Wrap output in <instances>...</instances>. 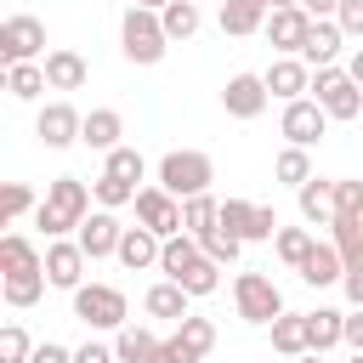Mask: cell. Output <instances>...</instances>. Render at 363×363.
<instances>
[{"mask_svg": "<svg viewBox=\"0 0 363 363\" xmlns=\"http://www.w3.org/2000/svg\"><path fill=\"white\" fill-rule=\"evenodd\" d=\"M96 210V199H91V187L79 182V176H51L45 182V193H40V210H34V227L45 233V238H74L79 233V221Z\"/></svg>", "mask_w": 363, "mask_h": 363, "instance_id": "1", "label": "cell"}, {"mask_svg": "<svg viewBox=\"0 0 363 363\" xmlns=\"http://www.w3.org/2000/svg\"><path fill=\"white\" fill-rule=\"evenodd\" d=\"M79 250L91 255V261H108V255H119V238H125V227H119V210H91L85 221H79Z\"/></svg>", "mask_w": 363, "mask_h": 363, "instance_id": "14", "label": "cell"}, {"mask_svg": "<svg viewBox=\"0 0 363 363\" xmlns=\"http://www.w3.org/2000/svg\"><path fill=\"white\" fill-rule=\"evenodd\" d=\"M85 267H91V255L79 250V238H45V278H51V289H79L85 284Z\"/></svg>", "mask_w": 363, "mask_h": 363, "instance_id": "12", "label": "cell"}, {"mask_svg": "<svg viewBox=\"0 0 363 363\" xmlns=\"http://www.w3.org/2000/svg\"><path fill=\"white\" fill-rule=\"evenodd\" d=\"M272 6H301V0H272Z\"/></svg>", "mask_w": 363, "mask_h": 363, "instance_id": "54", "label": "cell"}, {"mask_svg": "<svg viewBox=\"0 0 363 363\" xmlns=\"http://www.w3.org/2000/svg\"><path fill=\"white\" fill-rule=\"evenodd\" d=\"M221 227V199L216 193H199V199H182V233H193V238H204V233H216Z\"/></svg>", "mask_w": 363, "mask_h": 363, "instance_id": "29", "label": "cell"}, {"mask_svg": "<svg viewBox=\"0 0 363 363\" xmlns=\"http://www.w3.org/2000/svg\"><path fill=\"white\" fill-rule=\"evenodd\" d=\"M199 255H204V250H199V238H193V233H176V238H164L159 272H164V278H176V272H182L187 261H199Z\"/></svg>", "mask_w": 363, "mask_h": 363, "instance_id": "38", "label": "cell"}, {"mask_svg": "<svg viewBox=\"0 0 363 363\" xmlns=\"http://www.w3.org/2000/svg\"><path fill=\"white\" fill-rule=\"evenodd\" d=\"M119 51H125V62H136V68H159L164 51H170V34H164L159 11L125 6V17H119Z\"/></svg>", "mask_w": 363, "mask_h": 363, "instance_id": "2", "label": "cell"}, {"mask_svg": "<svg viewBox=\"0 0 363 363\" xmlns=\"http://www.w3.org/2000/svg\"><path fill=\"white\" fill-rule=\"evenodd\" d=\"M130 6H147V11H164L170 0H130Z\"/></svg>", "mask_w": 363, "mask_h": 363, "instance_id": "52", "label": "cell"}, {"mask_svg": "<svg viewBox=\"0 0 363 363\" xmlns=\"http://www.w3.org/2000/svg\"><path fill=\"white\" fill-rule=\"evenodd\" d=\"M357 125H363V119H357Z\"/></svg>", "mask_w": 363, "mask_h": 363, "instance_id": "56", "label": "cell"}, {"mask_svg": "<svg viewBox=\"0 0 363 363\" xmlns=\"http://www.w3.org/2000/svg\"><path fill=\"white\" fill-rule=\"evenodd\" d=\"M306 34H312V17H306L301 6H272V17H267V40H272L278 57H301Z\"/></svg>", "mask_w": 363, "mask_h": 363, "instance_id": "15", "label": "cell"}, {"mask_svg": "<svg viewBox=\"0 0 363 363\" xmlns=\"http://www.w3.org/2000/svg\"><path fill=\"white\" fill-rule=\"evenodd\" d=\"M176 335H182L199 357H210V352H216V318H199V312H193V318H182V323H176Z\"/></svg>", "mask_w": 363, "mask_h": 363, "instance_id": "41", "label": "cell"}, {"mask_svg": "<svg viewBox=\"0 0 363 363\" xmlns=\"http://www.w3.org/2000/svg\"><path fill=\"white\" fill-rule=\"evenodd\" d=\"M346 363H363V352H352V357H346Z\"/></svg>", "mask_w": 363, "mask_h": 363, "instance_id": "55", "label": "cell"}, {"mask_svg": "<svg viewBox=\"0 0 363 363\" xmlns=\"http://www.w3.org/2000/svg\"><path fill=\"white\" fill-rule=\"evenodd\" d=\"M267 17H272V0H221L216 23L227 40H244V34H267Z\"/></svg>", "mask_w": 363, "mask_h": 363, "instance_id": "17", "label": "cell"}, {"mask_svg": "<svg viewBox=\"0 0 363 363\" xmlns=\"http://www.w3.org/2000/svg\"><path fill=\"white\" fill-rule=\"evenodd\" d=\"M272 176H278L284 187H295V193H301L318 170H312V153H306V147H289V142H284V147H278V159H272Z\"/></svg>", "mask_w": 363, "mask_h": 363, "instance_id": "32", "label": "cell"}, {"mask_svg": "<svg viewBox=\"0 0 363 363\" xmlns=\"http://www.w3.org/2000/svg\"><path fill=\"white\" fill-rule=\"evenodd\" d=\"M312 102L329 113V119H363V85L346 74V62H335V68H318L312 74Z\"/></svg>", "mask_w": 363, "mask_h": 363, "instance_id": "6", "label": "cell"}, {"mask_svg": "<svg viewBox=\"0 0 363 363\" xmlns=\"http://www.w3.org/2000/svg\"><path fill=\"white\" fill-rule=\"evenodd\" d=\"M164 346V335L153 329V323H125L119 335H113V352H119V363H153V352Z\"/></svg>", "mask_w": 363, "mask_h": 363, "instance_id": "26", "label": "cell"}, {"mask_svg": "<svg viewBox=\"0 0 363 363\" xmlns=\"http://www.w3.org/2000/svg\"><path fill=\"white\" fill-rule=\"evenodd\" d=\"M119 136H125V113H119V108H91V113H85V130H79L85 147H96V153L108 159L113 147H125Z\"/></svg>", "mask_w": 363, "mask_h": 363, "instance_id": "22", "label": "cell"}, {"mask_svg": "<svg viewBox=\"0 0 363 363\" xmlns=\"http://www.w3.org/2000/svg\"><path fill=\"white\" fill-rule=\"evenodd\" d=\"M159 23H164V34H170V45H176V40H193V34L204 28V11H199L193 0H170V6L159 11Z\"/></svg>", "mask_w": 363, "mask_h": 363, "instance_id": "33", "label": "cell"}, {"mask_svg": "<svg viewBox=\"0 0 363 363\" xmlns=\"http://www.w3.org/2000/svg\"><path fill=\"white\" fill-rule=\"evenodd\" d=\"M272 352H278V357H306V352H312L306 312H284V318L272 323Z\"/></svg>", "mask_w": 363, "mask_h": 363, "instance_id": "28", "label": "cell"}, {"mask_svg": "<svg viewBox=\"0 0 363 363\" xmlns=\"http://www.w3.org/2000/svg\"><path fill=\"white\" fill-rule=\"evenodd\" d=\"M312 244H318V233H312V227H278V238H272V250H278V261H284L289 272L312 255Z\"/></svg>", "mask_w": 363, "mask_h": 363, "instance_id": "35", "label": "cell"}, {"mask_svg": "<svg viewBox=\"0 0 363 363\" xmlns=\"http://www.w3.org/2000/svg\"><path fill=\"white\" fill-rule=\"evenodd\" d=\"M329 244L340 250L346 272H363V221H329Z\"/></svg>", "mask_w": 363, "mask_h": 363, "instance_id": "36", "label": "cell"}, {"mask_svg": "<svg viewBox=\"0 0 363 363\" xmlns=\"http://www.w3.org/2000/svg\"><path fill=\"white\" fill-rule=\"evenodd\" d=\"M340 295H346L352 312H363V272H346V278H340Z\"/></svg>", "mask_w": 363, "mask_h": 363, "instance_id": "48", "label": "cell"}, {"mask_svg": "<svg viewBox=\"0 0 363 363\" xmlns=\"http://www.w3.org/2000/svg\"><path fill=\"white\" fill-rule=\"evenodd\" d=\"M346 74L363 85V45H352V51H346Z\"/></svg>", "mask_w": 363, "mask_h": 363, "instance_id": "51", "label": "cell"}, {"mask_svg": "<svg viewBox=\"0 0 363 363\" xmlns=\"http://www.w3.org/2000/svg\"><path fill=\"white\" fill-rule=\"evenodd\" d=\"M335 221H363V182L357 176L335 182Z\"/></svg>", "mask_w": 363, "mask_h": 363, "instance_id": "43", "label": "cell"}, {"mask_svg": "<svg viewBox=\"0 0 363 363\" xmlns=\"http://www.w3.org/2000/svg\"><path fill=\"white\" fill-rule=\"evenodd\" d=\"M28 363H74V346H62V340H40Z\"/></svg>", "mask_w": 363, "mask_h": 363, "instance_id": "47", "label": "cell"}, {"mask_svg": "<svg viewBox=\"0 0 363 363\" xmlns=\"http://www.w3.org/2000/svg\"><path fill=\"white\" fill-rule=\"evenodd\" d=\"M221 272H227V267H216L210 255H199V261H187V267L170 278V284H182L193 301H204V295H216V289H221Z\"/></svg>", "mask_w": 363, "mask_h": 363, "instance_id": "30", "label": "cell"}, {"mask_svg": "<svg viewBox=\"0 0 363 363\" xmlns=\"http://www.w3.org/2000/svg\"><path fill=\"white\" fill-rule=\"evenodd\" d=\"M261 79H267V91H272L278 102H301V96H312V68H306L301 57H272V62L261 68Z\"/></svg>", "mask_w": 363, "mask_h": 363, "instance_id": "16", "label": "cell"}, {"mask_svg": "<svg viewBox=\"0 0 363 363\" xmlns=\"http://www.w3.org/2000/svg\"><path fill=\"white\" fill-rule=\"evenodd\" d=\"M136 193H142V187H130V182H113V176H96V182H91V199H96V210H125V204H136Z\"/></svg>", "mask_w": 363, "mask_h": 363, "instance_id": "39", "label": "cell"}, {"mask_svg": "<svg viewBox=\"0 0 363 363\" xmlns=\"http://www.w3.org/2000/svg\"><path fill=\"white\" fill-rule=\"evenodd\" d=\"M306 335H312V352H335V346H346V312L340 306H318V312H306Z\"/></svg>", "mask_w": 363, "mask_h": 363, "instance_id": "27", "label": "cell"}, {"mask_svg": "<svg viewBox=\"0 0 363 363\" xmlns=\"http://www.w3.org/2000/svg\"><path fill=\"white\" fill-rule=\"evenodd\" d=\"M295 363H329V357H323V352H306V357H295Z\"/></svg>", "mask_w": 363, "mask_h": 363, "instance_id": "53", "label": "cell"}, {"mask_svg": "<svg viewBox=\"0 0 363 363\" xmlns=\"http://www.w3.org/2000/svg\"><path fill=\"white\" fill-rule=\"evenodd\" d=\"M85 79H91V62H85L74 45H51V51H45V85H51V91H79Z\"/></svg>", "mask_w": 363, "mask_h": 363, "instance_id": "20", "label": "cell"}, {"mask_svg": "<svg viewBox=\"0 0 363 363\" xmlns=\"http://www.w3.org/2000/svg\"><path fill=\"white\" fill-rule=\"evenodd\" d=\"M130 210H136V227H147V233H159V238H176V233H182V199L164 193L159 182H147Z\"/></svg>", "mask_w": 363, "mask_h": 363, "instance_id": "11", "label": "cell"}, {"mask_svg": "<svg viewBox=\"0 0 363 363\" xmlns=\"http://www.w3.org/2000/svg\"><path fill=\"white\" fill-rule=\"evenodd\" d=\"M295 210H301V221H306V227H329V221H335V182L312 176V182L295 193Z\"/></svg>", "mask_w": 363, "mask_h": 363, "instance_id": "25", "label": "cell"}, {"mask_svg": "<svg viewBox=\"0 0 363 363\" xmlns=\"http://www.w3.org/2000/svg\"><path fill=\"white\" fill-rule=\"evenodd\" d=\"M142 312H147V318H159V323H182V318H193V295H187L182 284L159 278V284H147V295H142Z\"/></svg>", "mask_w": 363, "mask_h": 363, "instance_id": "19", "label": "cell"}, {"mask_svg": "<svg viewBox=\"0 0 363 363\" xmlns=\"http://www.w3.org/2000/svg\"><path fill=\"white\" fill-rule=\"evenodd\" d=\"M6 91H11V102H40L51 85H45V62H17V68H6Z\"/></svg>", "mask_w": 363, "mask_h": 363, "instance_id": "31", "label": "cell"}, {"mask_svg": "<svg viewBox=\"0 0 363 363\" xmlns=\"http://www.w3.org/2000/svg\"><path fill=\"white\" fill-rule=\"evenodd\" d=\"M329 125H335V119H329V113H323L312 96H301V102H284V113H278V136H284L289 147H306V153H312V147L329 136Z\"/></svg>", "mask_w": 363, "mask_h": 363, "instance_id": "9", "label": "cell"}, {"mask_svg": "<svg viewBox=\"0 0 363 363\" xmlns=\"http://www.w3.org/2000/svg\"><path fill=\"white\" fill-rule=\"evenodd\" d=\"M153 182H159L164 193H176V199H199V193H210V182H216V159L199 153V147H170V153L153 164Z\"/></svg>", "mask_w": 363, "mask_h": 363, "instance_id": "3", "label": "cell"}, {"mask_svg": "<svg viewBox=\"0 0 363 363\" xmlns=\"http://www.w3.org/2000/svg\"><path fill=\"white\" fill-rule=\"evenodd\" d=\"M74 363H119V352H113V340H85V346H74Z\"/></svg>", "mask_w": 363, "mask_h": 363, "instance_id": "46", "label": "cell"}, {"mask_svg": "<svg viewBox=\"0 0 363 363\" xmlns=\"http://www.w3.org/2000/svg\"><path fill=\"white\" fill-rule=\"evenodd\" d=\"M34 346H40V340H28V329H23L17 318L0 329V363H28V357H34Z\"/></svg>", "mask_w": 363, "mask_h": 363, "instance_id": "42", "label": "cell"}, {"mask_svg": "<svg viewBox=\"0 0 363 363\" xmlns=\"http://www.w3.org/2000/svg\"><path fill=\"white\" fill-rule=\"evenodd\" d=\"M102 176H113V182H130V187H147V159L125 142V147H113L108 159H102Z\"/></svg>", "mask_w": 363, "mask_h": 363, "instance_id": "34", "label": "cell"}, {"mask_svg": "<svg viewBox=\"0 0 363 363\" xmlns=\"http://www.w3.org/2000/svg\"><path fill=\"white\" fill-rule=\"evenodd\" d=\"M221 227L244 244H267V238H278V210L255 204V199H221Z\"/></svg>", "mask_w": 363, "mask_h": 363, "instance_id": "8", "label": "cell"}, {"mask_svg": "<svg viewBox=\"0 0 363 363\" xmlns=\"http://www.w3.org/2000/svg\"><path fill=\"white\" fill-rule=\"evenodd\" d=\"M295 272H301V284L329 289V284H340V278H346V261H340V250H335L329 238H318V244H312V255H306Z\"/></svg>", "mask_w": 363, "mask_h": 363, "instance_id": "23", "label": "cell"}, {"mask_svg": "<svg viewBox=\"0 0 363 363\" xmlns=\"http://www.w3.org/2000/svg\"><path fill=\"white\" fill-rule=\"evenodd\" d=\"M301 11H306L312 23H323V17H335V11H340V0H301Z\"/></svg>", "mask_w": 363, "mask_h": 363, "instance_id": "49", "label": "cell"}, {"mask_svg": "<svg viewBox=\"0 0 363 363\" xmlns=\"http://www.w3.org/2000/svg\"><path fill=\"white\" fill-rule=\"evenodd\" d=\"M34 210H40V199H34L28 182H6V187H0V221H23V216H34Z\"/></svg>", "mask_w": 363, "mask_h": 363, "instance_id": "37", "label": "cell"}, {"mask_svg": "<svg viewBox=\"0 0 363 363\" xmlns=\"http://www.w3.org/2000/svg\"><path fill=\"white\" fill-rule=\"evenodd\" d=\"M346 346L363 352V312H346Z\"/></svg>", "mask_w": 363, "mask_h": 363, "instance_id": "50", "label": "cell"}, {"mask_svg": "<svg viewBox=\"0 0 363 363\" xmlns=\"http://www.w3.org/2000/svg\"><path fill=\"white\" fill-rule=\"evenodd\" d=\"M159 255H164V238H159V233H147V227H125L113 261H119L125 272H147V267H159Z\"/></svg>", "mask_w": 363, "mask_h": 363, "instance_id": "21", "label": "cell"}, {"mask_svg": "<svg viewBox=\"0 0 363 363\" xmlns=\"http://www.w3.org/2000/svg\"><path fill=\"white\" fill-rule=\"evenodd\" d=\"M79 130H85V113H79L68 96L40 102V113H34V136H40L45 147H74V142H79Z\"/></svg>", "mask_w": 363, "mask_h": 363, "instance_id": "10", "label": "cell"}, {"mask_svg": "<svg viewBox=\"0 0 363 363\" xmlns=\"http://www.w3.org/2000/svg\"><path fill=\"white\" fill-rule=\"evenodd\" d=\"M0 62L17 68V62H45V23L34 11H11L0 23Z\"/></svg>", "mask_w": 363, "mask_h": 363, "instance_id": "7", "label": "cell"}, {"mask_svg": "<svg viewBox=\"0 0 363 363\" xmlns=\"http://www.w3.org/2000/svg\"><path fill=\"white\" fill-rule=\"evenodd\" d=\"M74 318L85 323V329H96V335H119L125 323H130V301H125V289L119 284H79L74 289Z\"/></svg>", "mask_w": 363, "mask_h": 363, "instance_id": "4", "label": "cell"}, {"mask_svg": "<svg viewBox=\"0 0 363 363\" xmlns=\"http://www.w3.org/2000/svg\"><path fill=\"white\" fill-rule=\"evenodd\" d=\"M23 272H45V250H34V238L6 233L0 238V278H23Z\"/></svg>", "mask_w": 363, "mask_h": 363, "instance_id": "24", "label": "cell"}, {"mask_svg": "<svg viewBox=\"0 0 363 363\" xmlns=\"http://www.w3.org/2000/svg\"><path fill=\"white\" fill-rule=\"evenodd\" d=\"M340 51H346V34H340L335 17H323V23H312V34H306V45H301V62L318 74V68H335Z\"/></svg>", "mask_w": 363, "mask_h": 363, "instance_id": "18", "label": "cell"}, {"mask_svg": "<svg viewBox=\"0 0 363 363\" xmlns=\"http://www.w3.org/2000/svg\"><path fill=\"white\" fill-rule=\"evenodd\" d=\"M335 23H340V34H346V40H363V0H340Z\"/></svg>", "mask_w": 363, "mask_h": 363, "instance_id": "45", "label": "cell"}, {"mask_svg": "<svg viewBox=\"0 0 363 363\" xmlns=\"http://www.w3.org/2000/svg\"><path fill=\"white\" fill-rule=\"evenodd\" d=\"M233 306H238L244 323H261V329H272V323L289 312L272 272H238V278H233Z\"/></svg>", "mask_w": 363, "mask_h": 363, "instance_id": "5", "label": "cell"}, {"mask_svg": "<svg viewBox=\"0 0 363 363\" xmlns=\"http://www.w3.org/2000/svg\"><path fill=\"white\" fill-rule=\"evenodd\" d=\"M199 250H204L216 267H233V261L244 255V238H233L227 227H216V233H204V238H199Z\"/></svg>", "mask_w": 363, "mask_h": 363, "instance_id": "40", "label": "cell"}, {"mask_svg": "<svg viewBox=\"0 0 363 363\" xmlns=\"http://www.w3.org/2000/svg\"><path fill=\"white\" fill-rule=\"evenodd\" d=\"M267 102H272V91H267L261 74H233V79L221 85V108H227V119H261Z\"/></svg>", "mask_w": 363, "mask_h": 363, "instance_id": "13", "label": "cell"}, {"mask_svg": "<svg viewBox=\"0 0 363 363\" xmlns=\"http://www.w3.org/2000/svg\"><path fill=\"white\" fill-rule=\"evenodd\" d=\"M153 363H204V357H199V352H193V346H187V340L170 329V335H164V346L153 352Z\"/></svg>", "mask_w": 363, "mask_h": 363, "instance_id": "44", "label": "cell"}]
</instances>
